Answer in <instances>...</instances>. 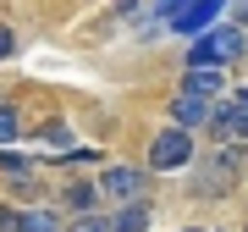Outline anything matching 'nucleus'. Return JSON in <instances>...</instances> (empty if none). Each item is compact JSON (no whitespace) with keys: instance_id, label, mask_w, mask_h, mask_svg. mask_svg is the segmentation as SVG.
<instances>
[{"instance_id":"nucleus-1","label":"nucleus","mask_w":248,"mask_h":232,"mask_svg":"<svg viewBox=\"0 0 248 232\" xmlns=\"http://www.w3.org/2000/svg\"><path fill=\"white\" fill-rule=\"evenodd\" d=\"M149 171H160V177H171V171H182V166H193V133L187 127H160V133L149 138V161H143Z\"/></svg>"},{"instance_id":"nucleus-2","label":"nucleus","mask_w":248,"mask_h":232,"mask_svg":"<svg viewBox=\"0 0 248 232\" xmlns=\"http://www.w3.org/2000/svg\"><path fill=\"white\" fill-rule=\"evenodd\" d=\"M210 127H215L221 138H237V144H248V89H226L221 99H215Z\"/></svg>"},{"instance_id":"nucleus-3","label":"nucleus","mask_w":248,"mask_h":232,"mask_svg":"<svg viewBox=\"0 0 248 232\" xmlns=\"http://www.w3.org/2000/svg\"><path fill=\"white\" fill-rule=\"evenodd\" d=\"M99 188H105V199H143L149 194V166H127V161H116L105 166V177H99Z\"/></svg>"},{"instance_id":"nucleus-4","label":"nucleus","mask_w":248,"mask_h":232,"mask_svg":"<svg viewBox=\"0 0 248 232\" xmlns=\"http://www.w3.org/2000/svg\"><path fill=\"white\" fill-rule=\"evenodd\" d=\"M171 122L177 127H187V133H199V127H210V116H215V99L210 94H193V89H182L177 99H171Z\"/></svg>"},{"instance_id":"nucleus-5","label":"nucleus","mask_w":248,"mask_h":232,"mask_svg":"<svg viewBox=\"0 0 248 232\" xmlns=\"http://www.w3.org/2000/svg\"><path fill=\"white\" fill-rule=\"evenodd\" d=\"M221 6H226V0H193V6H187L177 22H171V33H177V39H199V33H210L215 17H221Z\"/></svg>"},{"instance_id":"nucleus-6","label":"nucleus","mask_w":248,"mask_h":232,"mask_svg":"<svg viewBox=\"0 0 248 232\" xmlns=\"http://www.w3.org/2000/svg\"><path fill=\"white\" fill-rule=\"evenodd\" d=\"M182 89L221 99V94H226V66H187V72H182Z\"/></svg>"},{"instance_id":"nucleus-7","label":"nucleus","mask_w":248,"mask_h":232,"mask_svg":"<svg viewBox=\"0 0 248 232\" xmlns=\"http://www.w3.org/2000/svg\"><path fill=\"white\" fill-rule=\"evenodd\" d=\"M61 205H66L72 215H89V210L105 205V188H99V182H72L66 194H61Z\"/></svg>"},{"instance_id":"nucleus-8","label":"nucleus","mask_w":248,"mask_h":232,"mask_svg":"<svg viewBox=\"0 0 248 232\" xmlns=\"http://www.w3.org/2000/svg\"><path fill=\"white\" fill-rule=\"evenodd\" d=\"M116 215V232H143L149 227V205H143V199H127L122 210H110Z\"/></svg>"},{"instance_id":"nucleus-9","label":"nucleus","mask_w":248,"mask_h":232,"mask_svg":"<svg viewBox=\"0 0 248 232\" xmlns=\"http://www.w3.org/2000/svg\"><path fill=\"white\" fill-rule=\"evenodd\" d=\"M17 232H61V215L55 210H22Z\"/></svg>"},{"instance_id":"nucleus-10","label":"nucleus","mask_w":248,"mask_h":232,"mask_svg":"<svg viewBox=\"0 0 248 232\" xmlns=\"http://www.w3.org/2000/svg\"><path fill=\"white\" fill-rule=\"evenodd\" d=\"M66 232H116V215L110 210H89V215H78Z\"/></svg>"},{"instance_id":"nucleus-11","label":"nucleus","mask_w":248,"mask_h":232,"mask_svg":"<svg viewBox=\"0 0 248 232\" xmlns=\"http://www.w3.org/2000/svg\"><path fill=\"white\" fill-rule=\"evenodd\" d=\"M0 171H6V177H17V182H28V177H33V161L17 155V149H0Z\"/></svg>"},{"instance_id":"nucleus-12","label":"nucleus","mask_w":248,"mask_h":232,"mask_svg":"<svg viewBox=\"0 0 248 232\" xmlns=\"http://www.w3.org/2000/svg\"><path fill=\"white\" fill-rule=\"evenodd\" d=\"M22 133V116H17V105H0V149H6L11 138Z\"/></svg>"},{"instance_id":"nucleus-13","label":"nucleus","mask_w":248,"mask_h":232,"mask_svg":"<svg viewBox=\"0 0 248 232\" xmlns=\"http://www.w3.org/2000/svg\"><path fill=\"white\" fill-rule=\"evenodd\" d=\"M39 144H45V149H72V127H45V133H39Z\"/></svg>"},{"instance_id":"nucleus-14","label":"nucleus","mask_w":248,"mask_h":232,"mask_svg":"<svg viewBox=\"0 0 248 232\" xmlns=\"http://www.w3.org/2000/svg\"><path fill=\"white\" fill-rule=\"evenodd\" d=\"M6 55H17V28L0 22V61H6Z\"/></svg>"},{"instance_id":"nucleus-15","label":"nucleus","mask_w":248,"mask_h":232,"mask_svg":"<svg viewBox=\"0 0 248 232\" xmlns=\"http://www.w3.org/2000/svg\"><path fill=\"white\" fill-rule=\"evenodd\" d=\"M232 22H243V28H248V0H237V6H232Z\"/></svg>"},{"instance_id":"nucleus-16","label":"nucleus","mask_w":248,"mask_h":232,"mask_svg":"<svg viewBox=\"0 0 248 232\" xmlns=\"http://www.w3.org/2000/svg\"><path fill=\"white\" fill-rule=\"evenodd\" d=\"M182 232H215V227H182Z\"/></svg>"}]
</instances>
